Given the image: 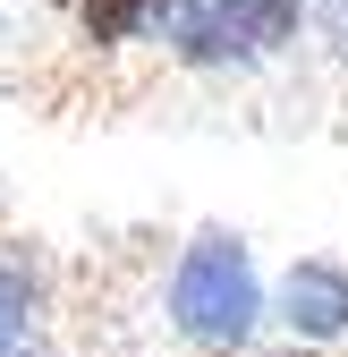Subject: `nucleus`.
Segmentation results:
<instances>
[{
    "mask_svg": "<svg viewBox=\"0 0 348 357\" xmlns=\"http://www.w3.org/2000/svg\"><path fill=\"white\" fill-rule=\"evenodd\" d=\"M306 0H170L161 17V52L179 68H204V77H246L264 60H289L306 43Z\"/></svg>",
    "mask_w": 348,
    "mask_h": 357,
    "instance_id": "nucleus-1",
    "label": "nucleus"
},
{
    "mask_svg": "<svg viewBox=\"0 0 348 357\" xmlns=\"http://www.w3.org/2000/svg\"><path fill=\"white\" fill-rule=\"evenodd\" d=\"M77 43L94 60H111V52H127V43H153L161 34V17H170V0H77Z\"/></svg>",
    "mask_w": 348,
    "mask_h": 357,
    "instance_id": "nucleus-4",
    "label": "nucleus"
},
{
    "mask_svg": "<svg viewBox=\"0 0 348 357\" xmlns=\"http://www.w3.org/2000/svg\"><path fill=\"white\" fill-rule=\"evenodd\" d=\"M170 324L204 349H238L264 324V281H255V255L238 230H196L179 247V273H170Z\"/></svg>",
    "mask_w": 348,
    "mask_h": 357,
    "instance_id": "nucleus-2",
    "label": "nucleus"
},
{
    "mask_svg": "<svg viewBox=\"0 0 348 357\" xmlns=\"http://www.w3.org/2000/svg\"><path fill=\"white\" fill-rule=\"evenodd\" d=\"M306 17L323 26V43H331V60L348 68V0H306Z\"/></svg>",
    "mask_w": 348,
    "mask_h": 357,
    "instance_id": "nucleus-6",
    "label": "nucleus"
},
{
    "mask_svg": "<svg viewBox=\"0 0 348 357\" xmlns=\"http://www.w3.org/2000/svg\"><path fill=\"white\" fill-rule=\"evenodd\" d=\"M280 324L297 332V340H340L348 332V264H331V255H297L289 273H280Z\"/></svg>",
    "mask_w": 348,
    "mask_h": 357,
    "instance_id": "nucleus-3",
    "label": "nucleus"
},
{
    "mask_svg": "<svg viewBox=\"0 0 348 357\" xmlns=\"http://www.w3.org/2000/svg\"><path fill=\"white\" fill-rule=\"evenodd\" d=\"M52 9H77V0H52Z\"/></svg>",
    "mask_w": 348,
    "mask_h": 357,
    "instance_id": "nucleus-7",
    "label": "nucleus"
},
{
    "mask_svg": "<svg viewBox=\"0 0 348 357\" xmlns=\"http://www.w3.org/2000/svg\"><path fill=\"white\" fill-rule=\"evenodd\" d=\"M26 332H34V273L0 264V357H26Z\"/></svg>",
    "mask_w": 348,
    "mask_h": 357,
    "instance_id": "nucleus-5",
    "label": "nucleus"
}]
</instances>
